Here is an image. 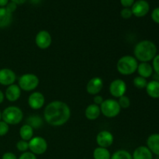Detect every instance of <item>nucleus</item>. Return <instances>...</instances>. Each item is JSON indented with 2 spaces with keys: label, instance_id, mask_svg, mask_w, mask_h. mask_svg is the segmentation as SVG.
Wrapping results in <instances>:
<instances>
[{
  "label": "nucleus",
  "instance_id": "nucleus-1",
  "mask_svg": "<svg viewBox=\"0 0 159 159\" xmlns=\"http://www.w3.org/2000/svg\"><path fill=\"white\" fill-rule=\"evenodd\" d=\"M71 117V110L68 105L62 101H52L46 106L43 111L45 121L53 127L64 125Z\"/></svg>",
  "mask_w": 159,
  "mask_h": 159
},
{
  "label": "nucleus",
  "instance_id": "nucleus-2",
  "mask_svg": "<svg viewBox=\"0 0 159 159\" xmlns=\"http://www.w3.org/2000/svg\"><path fill=\"white\" fill-rule=\"evenodd\" d=\"M157 46L153 41L144 40L138 42L134 48V57L141 62H148L157 55Z\"/></svg>",
  "mask_w": 159,
  "mask_h": 159
},
{
  "label": "nucleus",
  "instance_id": "nucleus-3",
  "mask_svg": "<svg viewBox=\"0 0 159 159\" xmlns=\"http://www.w3.org/2000/svg\"><path fill=\"white\" fill-rule=\"evenodd\" d=\"M138 61L131 55L123 56L116 63V69L122 75H133L138 69Z\"/></svg>",
  "mask_w": 159,
  "mask_h": 159
},
{
  "label": "nucleus",
  "instance_id": "nucleus-4",
  "mask_svg": "<svg viewBox=\"0 0 159 159\" xmlns=\"http://www.w3.org/2000/svg\"><path fill=\"white\" fill-rule=\"evenodd\" d=\"M23 119V113L21 109L16 106H10L2 113V120L9 125H16Z\"/></svg>",
  "mask_w": 159,
  "mask_h": 159
},
{
  "label": "nucleus",
  "instance_id": "nucleus-5",
  "mask_svg": "<svg viewBox=\"0 0 159 159\" xmlns=\"http://www.w3.org/2000/svg\"><path fill=\"white\" fill-rule=\"evenodd\" d=\"M102 115L107 118H114L120 113L121 108L117 100L114 99H104L103 102L99 106Z\"/></svg>",
  "mask_w": 159,
  "mask_h": 159
},
{
  "label": "nucleus",
  "instance_id": "nucleus-6",
  "mask_svg": "<svg viewBox=\"0 0 159 159\" xmlns=\"http://www.w3.org/2000/svg\"><path fill=\"white\" fill-rule=\"evenodd\" d=\"M38 77L32 73H26L20 77L18 80V85L21 90L30 92L36 89L39 85Z\"/></svg>",
  "mask_w": 159,
  "mask_h": 159
},
{
  "label": "nucleus",
  "instance_id": "nucleus-7",
  "mask_svg": "<svg viewBox=\"0 0 159 159\" xmlns=\"http://www.w3.org/2000/svg\"><path fill=\"white\" fill-rule=\"evenodd\" d=\"M29 149L34 155H43L48 150V142L42 137H34L29 141Z\"/></svg>",
  "mask_w": 159,
  "mask_h": 159
},
{
  "label": "nucleus",
  "instance_id": "nucleus-8",
  "mask_svg": "<svg viewBox=\"0 0 159 159\" xmlns=\"http://www.w3.org/2000/svg\"><path fill=\"white\" fill-rule=\"evenodd\" d=\"M109 89H110V93L112 96L119 99L120 97L125 95L126 92H127V85L122 79H114L110 83Z\"/></svg>",
  "mask_w": 159,
  "mask_h": 159
},
{
  "label": "nucleus",
  "instance_id": "nucleus-9",
  "mask_svg": "<svg viewBox=\"0 0 159 159\" xmlns=\"http://www.w3.org/2000/svg\"><path fill=\"white\" fill-rule=\"evenodd\" d=\"M130 9H131L133 16L141 18V17L145 16L148 13L150 10V6H149V3L145 0H138L134 3Z\"/></svg>",
  "mask_w": 159,
  "mask_h": 159
},
{
  "label": "nucleus",
  "instance_id": "nucleus-10",
  "mask_svg": "<svg viewBox=\"0 0 159 159\" xmlns=\"http://www.w3.org/2000/svg\"><path fill=\"white\" fill-rule=\"evenodd\" d=\"M35 43L40 49H48L52 43V38L50 33L47 30L39 31L36 35Z\"/></svg>",
  "mask_w": 159,
  "mask_h": 159
},
{
  "label": "nucleus",
  "instance_id": "nucleus-11",
  "mask_svg": "<svg viewBox=\"0 0 159 159\" xmlns=\"http://www.w3.org/2000/svg\"><path fill=\"white\" fill-rule=\"evenodd\" d=\"M44 103V96L40 92H34L28 97V105L33 110H40Z\"/></svg>",
  "mask_w": 159,
  "mask_h": 159
},
{
  "label": "nucleus",
  "instance_id": "nucleus-12",
  "mask_svg": "<svg viewBox=\"0 0 159 159\" xmlns=\"http://www.w3.org/2000/svg\"><path fill=\"white\" fill-rule=\"evenodd\" d=\"M96 140L99 147L107 148L113 144L114 138L111 132L108 130H102L98 134Z\"/></svg>",
  "mask_w": 159,
  "mask_h": 159
},
{
  "label": "nucleus",
  "instance_id": "nucleus-13",
  "mask_svg": "<svg viewBox=\"0 0 159 159\" xmlns=\"http://www.w3.org/2000/svg\"><path fill=\"white\" fill-rule=\"evenodd\" d=\"M16 80V75L10 68H4L0 69V85L9 86Z\"/></svg>",
  "mask_w": 159,
  "mask_h": 159
},
{
  "label": "nucleus",
  "instance_id": "nucleus-14",
  "mask_svg": "<svg viewBox=\"0 0 159 159\" xmlns=\"http://www.w3.org/2000/svg\"><path fill=\"white\" fill-rule=\"evenodd\" d=\"M104 85L103 80L99 77H94L90 79L86 85V91L89 95L96 96L102 89Z\"/></svg>",
  "mask_w": 159,
  "mask_h": 159
},
{
  "label": "nucleus",
  "instance_id": "nucleus-15",
  "mask_svg": "<svg viewBox=\"0 0 159 159\" xmlns=\"http://www.w3.org/2000/svg\"><path fill=\"white\" fill-rule=\"evenodd\" d=\"M21 96V89L18 85L12 84L6 88L5 92V97L9 102H16Z\"/></svg>",
  "mask_w": 159,
  "mask_h": 159
},
{
  "label": "nucleus",
  "instance_id": "nucleus-16",
  "mask_svg": "<svg viewBox=\"0 0 159 159\" xmlns=\"http://www.w3.org/2000/svg\"><path fill=\"white\" fill-rule=\"evenodd\" d=\"M132 158L133 159H153V154L147 146H139L134 150Z\"/></svg>",
  "mask_w": 159,
  "mask_h": 159
},
{
  "label": "nucleus",
  "instance_id": "nucleus-17",
  "mask_svg": "<svg viewBox=\"0 0 159 159\" xmlns=\"http://www.w3.org/2000/svg\"><path fill=\"white\" fill-rule=\"evenodd\" d=\"M147 147L152 154L159 156V134H152L148 138Z\"/></svg>",
  "mask_w": 159,
  "mask_h": 159
},
{
  "label": "nucleus",
  "instance_id": "nucleus-18",
  "mask_svg": "<svg viewBox=\"0 0 159 159\" xmlns=\"http://www.w3.org/2000/svg\"><path fill=\"white\" fill-rule=\"evenodd\" d=\"M100 114V107H99V106L96 105L94 103L89 105L85 109V117L89 120H95L98 119Z\"/></svg>",
  "mask_w": 159,
  "mask_h": 159
},
{
  "label": "nucleus",
  "instance_id": "nucleus-19",
  "mask_svg": "<svg viewBox=\"0 0 159 159\" xmlns=\"http://www.w3.org/2000/svg\"><path fill=\"white\" fill-rule=\"evenodd\" d=\"M137 71L139 74V76L147 79L148 78H150L152 75L154 70L152 65H151L148 62H141L138 64Z\"/></svg>",
  "mask_w": 159,
  "mask_h": 159
},
{
  "label": "nucleus",
  "instance_id": "nucleus-20",
  "mask_svg": "<svg viewBox=\"0 0 159 159\" xmlns=\"http://www.w3.org/2000/svg\"><path fill=\"white\" fill-rule=\"evenodd\" d=\"M12 14L10 13L6 7H0V28H6L11 24Z\"/></svg>",
  "mask_w": 159,
  "mask_h": 159
},
{
  "label": "nucleus",
  "instance_id": "nucleus-21",
  "mask_svg": "<svg viewBox=\"0 0 159 159\" xmlns=\"http://www.w3.org/2000/svg\"><path fill=\"white\" fill-rule=\"evenodd\" d=\"M147 94L153 99L159 98V81L152 80L148 82V85L145 88Z\"/></svg>",
  "mask_w": 159,
  "mask_h": 159
},
{
  "label": "nucleus",
  "instance_id": "nucleus-22",
  "mask_svg": "<svg viewBox=\"0 0 159 159\" xmlns=\"http://www.w3.org/2000/svg\"><path fill=\"white\" fill-rule=\"evenodd\" d=\"M20 136L21 140L29 141L34 138V129L28 124H23L20 129Z\"/></svg>",
  "mask_w": 159,
  "mask_h": 159
},
{
  "label": "nucleus",
  "instance_id": "nucleus-23",
  "mask_svg": "<svg viewBox=\"0 0 159 159\" xmlns=\"http://www.w3.org/2000/svg\"><path fill=\"white\" fill-rule=\"evenodd\" d=\"M26 124L30 126L33 129L40 128L43 125V119L39 115H31L26 119Z\"/></svg>",
  "mask_w": 159,
  "mask_h": 159
},
{
  "label": "nucleus",
  "instance_id": "nucleus-24",
  "mask_svg": "<svg viewBox=\"0 0 159 159\" xmlns=\"http://www.w3.org/2000/svg\"><path fill=\"white\" fill-rule=\"evenodd\" d=\"M93 158L94 159H110L111 154L107 148L98 147L93 152Z\"/></svg>",
  "mask_w": 159,
  "mask_h": 159
},
{
  "label": "nucleus",
  "instance_id": "nucleus-25",
  "mask_svg": "<svg viewBox=\"0 0 159 159\" xmlns=\"http://www.w3.org/2000/svg\"><path fill=\"white\" fill-rule=\"evenodd\" d=\"M110 159H133L132 155L126 150H119L111 155Z\"/></svg>",
  "mask_w": 159,
  "mask_h": 159
},
{
  "label": "nucleus",
  "instance_id": "nucleus-26",
  "mask_svg": "<svg viewBox=\"0 0 159 159\" xmlns=\"http://www.w3.org/2000/svg\"><path fill=\"white\" fill-rule=\"evenodd\" d=\"M133 84L136 88L139 89H145L146 86H147L148 81L144 78L141 77V76H137L134 79Z\"/></svg>",
  "mask_w": 159,
  "mask_h": 159
},
{
  "label": "nucleus",
  "instance_id": "nucleus-27",
  "mask_svg": "<svg viewBox=\"0 0 159 159\" xmlns=\"http://www.w3.org/2000/svg\"><path fill=\"white\" fill-rule=\"evenodd\" d=\"M118 103H119L120 107L121 109H127L130 106V100L129 99L128 96H123L120 97L117 100Z\"/></svg>",
  "mask_w": 159,
  "mask_h": 159
},
{
  "label": "nucleus",
  "instance_id": "nucleus-28",
  "mask_svg": "<svg viewBox=\"0 0 159 159\" xmlns=\"http://www.w3.org/2000/svg\"><path fill=\"white\" fill-rule=\"evenodd\" d=\"M16 148L18 149L20 152H26L29 149V141H23V140H20L17 142L16 144Z\"/></svg>",
  "mask_w": 159,
  "mask_h": 159
},
{
  "label": "nucleus",
  "instance_id": "nucleus-29",
  "mask_svg": "<svg viewBox=\"0 0 159 159\" xmlns=\"http://www.w3.org/2000/svg\"><path fill=\"white\" fill-rule=\"evenodd\" d=\"M9 130V125L4 122L3 120H0V137H3L8 134Z\"/></svg>",
  "mask_w": 159,
  "mask_h": 159
},
{
  "label": "nucleus",
  "instance_id": "nucleus-30",
  "mask_svg": "<svg viewBox=\"0 0 159 159\" xmlns=\"http://www.w3.org/2000/svg\"><path fill=\"white\" fill-rule=\"evenodd\" d=\"M120 16L123 19H125V20L131 18V16H133L131 9L130 8H124L120 11Z\"/></svg>",
  "mask_w": 159,
  "mask_h": 159
},
{
  "label": "nucleus",
  "instance_id": "nucleus-31",
  "mask_svg": "<svg viewBox=\"0 0 159 159\" xmlns=\"http://www.w3.org/2000/svg\"><path fill=\"white\" fill-rule=\"evenodd\" d=\"M152 68L154 71L159 76V54H157L152 60Z\"/></svg>",
  "mask_w": 159,
  "mask_h": 159
},
{
  "label": "nucleus",
  "instance_id": "nucleus-32",
  "mask_svg": "<svg viewBox=\"0 0 159 159\" xmlns=\"http://www.w3.org/2000/svg\"><path fill=\"white\" fill-rule=\"evenodd\" d=\"M18 159H37V157H36V155H34V154H33L32 152H23Z\"/></svg>",
  "mask_w": 159,
  "mask_h": 159
},
{
  "label": "nucleus",
  "instance_id": "nucleus-33",
  "mask_svg": "<svg viewBox=\"0 0 159 159\" xmlns=\"http://www.w3.org/2000/svg\"><path fill=\"white\" fill-rule=\"evenodd\" d=\"M152 19L155 23L159 24V7L155 8L152 12Z\"/></svg>",
  "mask_w": 159,
  "mask_h": 159
},
{
  "label": "nucleus",
  "instance_id": "nucleus-34",
  "mask_svg": "<svg viewBox=\"0 0 159 159\" xmlns=\"http://www.w3.org/2000/svg\"><path fill=\"white\" fill-rule=\"evenodd\" d=\"M6 9L9 11L10 13L12 14V12H15L17 9V5L12 2H9L8 4L6 6Z\"/></svg>",
  "mask_w": 159,
  "mask_h": 159
},
{
  "label": "nucleus",
  "instance_id": "nucleus-35",
  "mask_svg": "<svg viewBox=\"0 0 159 159\" xmlns=\"http://www.w3.org/2000/svg\"><path fill=\"white\" fill-rule=\"evenodd\" d=\"M134 2V0H120V4L122 5L124 8L131 7Z\"/></svg>",
  "mask_w": 159,
  "mask_h": 159
},
{
  "label": "nucleus",
  "instance_id": "nucleus-36",
  "mask_svg": "<svg viewBox=\"0 0 159 159\" xmlns=\"http://www.w3.org/2000/svg\"><path fill=\"white\" fill-rule=\"evenodd\" d=\"M93 101H94V104L97 106H100L101 104L103 102L104 99L102 96H99V95H96V96L93 99Z\"/></svg>",
  "mask_w": 159,
  "mask_h": 159
},
{
  "label": "nucleus",
  "instance_id": "nucleus-37",
  "mask_svg": "<svg viewBox=\"0 0 159 159\" xmlns=\"http://www.w3.org/2000/svg\"><path fill=\"white\" fill-rule=\"evenodd\" d=\"M2 159H17V157L12 152H6L3 154Z\"/></svg>",
  "mask_w": 159,
  "mask_h": 159
},
{
  "label": "nucleus",
  "instance_id": "nucleus-38",
  "mask_svg": "<svg viewBox=\"0 0 159 159\" xmlns=\"http://www.w3.org/2000/svg\"><path fill=\"white\" fill-rule=\"evenodd\" d=\"M11 2H12L16 3V4L18 6V5H21V4H23L24 2H26V0H10Z\"/></svg>",
  "mask_w": 159,
  "mask_h": 159
},
{
  "label": "nucleus",
  "instance_id": "nucleus-39",
  "mask_svg": "<svg viewBox=\"0 0 159 159\" xmlns=\"http://www.w3.org/2000/svg\"><path fill=\"white\" fill-rule=\"evenodd\" d=\"M9 0H0V7H6Z\"/></svg>",
  "mask_w": 159,
  "mask_h": 159
},
{
  "label": "nucleus",
  "instance_id": "nucleus-40",
  "mask_svg": "<svg viewBox=\"0 0 159 159\" xmlns=\"http://www.w3.org/2000/svg\"><path fill=\"white\" fill-rule=\"evenodd\" d=\"M4 99H5V94L1 91V90H0V104L4 101Z\"/></svg>",
  "mask_w": 159,
  "mask_h": 159
},
{
  "label": "nucleus",
  "instance_id": "nucleus-41",
  "mask_svg": "<svg viewBox=\"0 0 159 159\" xmlns=\"http://www.w3.org/2000/svg\"><path fill=\"white\" fill-rule=\"evenodd\" d=\"M30 2L32 3V4L37 5V4H39V3L41 2L42 0H30Z\"/></svg>",
  "mask_w": 159,
  "mask_h": 159
},
{
  "label": "nucleus",
  "instance_id": "nucleus-42",
  "mask_svg": "<svg viewBox=\"0 0 159 159\" xmlns=\"http://www.w3.org/2000/svg\"><path fill=\"white\" fill-rule=\"evenodd\" d=\"M0 120H2V113L0 111Z\"/></svg>",
  "mask_w": 159,
  "mask_h": 159
}]
</instances>
